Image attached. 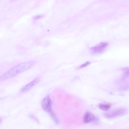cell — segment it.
Listing matches in <instances>:
<instances>
[{
  "label": "cell",
  "mask_w": 129,
  "mask_h": 129,
  "mask_svg": "<svg viewBox=\"0 0 129 129\" xmlns=\"http://www.w3.org/2000/svg\"><path fill=\"white\" fill-rule=\"evenodd\" d=\"M36 63V61H32L19 64L3 74L0 77V81H5L16 76L32 68Z\"/></svg>",
  "instance_id": "6da1fadb"
},
{
  "label": "cell",
  "mask_w": 129,
  "mask_h": 129,
  "mask_svg": "<svg viewBox=\"0 0 129 129\" xmlns=\"http://www.w3.org/2000/svg\"><path fill=\"white\" fill-rule=\"evenodd\" d=\"M128 112L127 109L120 108L105 113V117L108 119H113L126 115Z\"/></svg>",
  "instance_id": "7a4b0ae2"
},
{
  "label": "cell",
  "mask_w": 129,
  "mask_h": 129,
  "mask_svg": "<svg viewBox=\"0 0 129 129\" xmlns=\"http://www.w3.org/2000/svg\"><path fill=\"white\" fill-rule=\"evenodd\" d=\"M108 45V43L102 42L95 46L92 48L90 49L91 53L93 55L102 53L106 48Z\"/></svg>",
  "instance_id": "3957f363"
},
{
  "label": "cell",
  "mask_w": 129,
  "mask_h": 129,
  "mask_svg": "<svg viewBox=\"0 0 129 129\" xmlns=\"http://www.w3.org/2000/svg\"><path fill=\"white\" fill-rule=\"evenodd\" d=\"M52 101L49 95L42 100L41 102V106L43 110L49 113L51 112L52 109Z\"/></svg>",
  "instance_id": "277c9868"
},
{
  "label": "cell",
  "mask_w": 129,
  "mask_h": 129,
  "mask_svg": "<svg viewBox=\"0 0 129 129\" xmlns=\"http://www.w3.org/2000/svg\"><path fill=\"white\" fill-rule=\"evenodd\" d=\"M40 78H36L32 81L23 87L21 90L22 93H26L29 91L35 85L37 84L40 81Z\"/></svg>",
  "instance_id": "5b68a950"
},
{
  "label": "cell",
  "mask_w": 129,
  "mask_h": 129,
  "mask_svg": "<svg viewBox=\"0 0 129 129\" xmlns=\"http://www.w3.org/2000/svg\"><path fill=\"white\" fill-rule=\"evenodd\" d=\"M95 117L92 113L89 112H86L83 118V122L85 123H88L93 121Z\"/></svg>",
  "instance_id": "8992f818"
},
{
  "label": "cell",
  "mask_w": 129,
  "mask_h": 129,
  "mask_svg": "<svg viewBox=\"0 0 129 129\" xmlns=\"http://www.w3.org/2000/svg\"><path fill=\"white\" fill-rule=\"evenodd\" d=\"M129 77V68H125L123 70V75L122 80H124Z\"/></svg>",
  "instance_id": "52a82bcc"
},
{
  "label": "cell",
  "mask_w": 129,
  "mask_h": 129,
  "mask_svg": "<svg viewBox=\"0 0 129 129\" xmlns=\"http://www.w3.org/2000/svg\"><path fill=\"white\" fill-rule=\"evenodd\" d=\"M49 114L53 120V121L56 124L59 123V121L57 116L54 112L53 111L49 113Z\"/></svg>",
  "instance_id": "ba28073f"
},
{
  "label": "cell",
  "mask_w": 129,
  "mask_h": 129,
  "mask_svg": "<svg viewBox=\"0 0 129 129\" xmlns=\"http://www.w3.org/2000/svg\"><path fill=\"white\" fill-rule=\"evenodd\" d=\"M99 107L101 110L104 111H107L110 109L111 106L109 104H101L99 105Z\"/></svg>",
  "instance_id": "9c48e42d"
},
{
  "label": "cell",
  "mask_w": 129,
  "mask_h": 129,
  "mask_svg": "<svg viewBox=\"0 0 129 129\" xmlns=\"http://www.w3.org/2000/svg\"><path fill=\"white\" fill-rule=\"evenodd\" d=\"M120 90L122 91H127L129 90V84L124 85L122 86L120 88Z\"/></svg>",
  "instance_id": "30bf717a"
},
{
  "label": "cell",
  "mask_w": 129,
  "mask_h": 129,
  "mask_svg": "<svg viewBox=\"0 0 129 129\" xmlns=\"http://www.w3.org/2000/svg\"><path fill=\"white\" fill-rule=\"evenodd\" d=\"M29 118L33 120L37 123L39 124L40 123V122L36 117L32 115H29Z\"/></svg>",
  "instance_id": "8fae6325"
},
{
  "label": "cell",
  "mask_w": 129,
  "mask_h": 129,
  "mask_svg": "<svg viewBox=\"0 0 129 129\" xmlns=\"http://www.w3.org/2000/svg\"><path fill=\"white\" fill-rule=\"evenodd\" d=\"M44 17L43 15H39L35 16L33 17V18L34 20H36L40 19Z\"/></svg>",
  "instance_id": "7c38bea8"
},
{
  "label": "cell",
  "mask_w": 129,
  "mask_h": 129,
  "mask_svg": "<svg viewBox=\"0 0 129 129\" xmlns=\"http://www.w3.org/2000/svg\"><path fill=\"white\" fill-rule=\"evenodd\" d=\"M100 120L99 119L97 118H95L93 121V125H97L100 122Z\"/></svg>",
  "instance_id": "4fadbf2b"
},
{
  "label": "cell",
  "mask_w": 129,
  "mask_h": 129,
  "mask_svg": "<svg viewBox=\"0 0 129 129\" xmlns=\"http://www.w3.org/2000/svg\"><path fill=\"white\" fill-rule=\"evenodd\" d=\"M90 64V62H86L85 63L82 65L80 66V68H82L84 67H86L87 66L89 65Z\"/></svg>",
  "instance_id": "5bb4252c"
},
{
  "label": "cell",
  "mask_w": 129,
  "mask_h": 129,
  "mask_svg": "<svg viewBox=\"0 0 129 129\" xmlns=\"http://www.w3.org/2000/svg\"><path fill=\"white\" fill-rule=\"evenodd\" d=\"M10 0L12 1H14L16 0Z\"/></svg>",
  "instance_id": "9a60e30c"
}]
</instances>
